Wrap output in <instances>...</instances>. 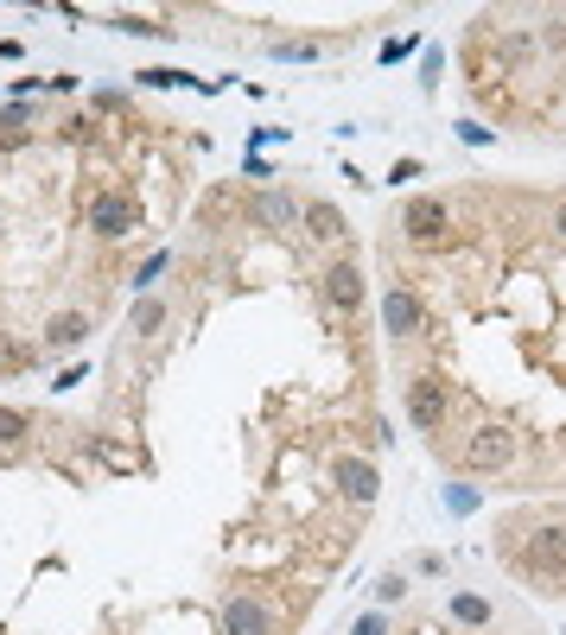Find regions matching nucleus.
Segmentation results:
<instances>
[{"label":"nucleus","mask_w":566,"mask_h":635,"mask_svg":"<svg viewBox=\"0 0 566 635\" xmlns=\"http://www.w3.org/2000/svg\"><path fill=\"white\" fill-rule=\"evenodd\" d=\"M332 483H337V496H344V502L369 508V502H376V489H382V470H376L369 457L337 452V457H332Z\"/></svg>","instance_id":"nucleus-4"},{"label":"nucleus","mask_w":566,"mask_h":635,"mask_svg":"<svg viewBox=\"0 0 566 635\" xmlns=\"http://www.w3.org/2000/svg\"><path fill=\"white\" fill-rule=\"evenodd\" d=\"M134 229H140L134 191H96V198H90V235H96V242H122Z\"/></svg>","instance_id":"nucleus-1"},{"label":"nucleus","mask_w":566,"mask_h":635,"mask_svg":"<svg viewBox=\"0 0 566 635\" xmlns=\"http://www.w3.org/2000/svg\"><path fill=\"white\" fill-rule=\"evenodd\" d=\"M166 318H172V305L159 299V293H140V299H134V311H128V330H134V337H159V330H166Z\"/></svg>","instance_id":"nucleus-12"},{"label":"nucleus","mask_w":566,"mask_h":635,"mask_svg":"<svg viewBox=\"0 0 566 635\" xmlns=\"http://www.w3.org/2000/svg\"><path fill=\"white\" fill-rule=\"evenodd\" d=\"M268 57H281V64H306V57H318V39H281V45H268Z\"/></svg>","instance_id":"nucleus-15"},{"label":"nucleus","mask_w":566,"mask_h":635,"mask_svg":"<svg viewBox=\"0 0 566 635\" xmlns=\"http://www.w3.org/2000/svg\"><path fill=\"white\" fill-rule=\"evenodd\" d=\"M20 362H32V350H13V343L0 350V369H20Z\"/></svg>","instance_id":"nucleus-20"},{"label":"nucleus","mask_w":566,"mask_h":635,"mask_svg":"<svg viewBox=\"0 0 566 635\" xmlns=\"http://www.w3.org/2000/svg\"><path fill=\"white\" fill-rule=\"evenodd\" d=\"M401 229H408L413 248H439L446 229H452V210H446V198H413L408 210H401Z\"/></svg>","instance_id":"nucleus-5"},{"label":"nucleus","mask_w":566,"mask_h":635,"mask_svg":"<svg viewBox=\"0 0 566 635\" xmlns=\"http://www.w3.org/2000/svg\"><path fill=\"white\" fill-rule=\"evenodd\" d=\"M350 635H395V623H388V610H363L350 623Z\"/></svg>","instance_id":"nucleus-17"},{"label":"nucleus","mask_w":566,"mask_h":635,"mask_svg":"<svg viewBox=\"0 0 566 635\" xmlns=\"http://www.w3.org/2000/svg\"><path fill=\"white\" fill-rule=\"evenodd\" d=\"M300 229H306L312 242H325V248H332V242H344V210H337V203H325V198H312L306 203V216H300Z\"/></svg>","instance_id":"nucleus-11"},{"label":"nucleus","mask_w":566,"mask_h":635,"mask_svg":"<svg viewBox=\"0 0 566 635\" xmlns=\"http://www.w3.org/2000/svg\"><path fill=\"white\" fill-rule=\"evenodd\" d=\"M452 623H459V629H490V597L459 591V597H452Z\"/></svg>","instance_id":"nucleus-14"},{"label":"nucleus","mask_w":566,"mask_h":635,"mask_svg":"<svg viewBox=\"0 0 566 635\" xmlns=\"http://www.w3.org/2000/svg\"><path fill=\"white\" fill-rule=\"evenodd\" d=\"M382 330L395 337V343H408V337H420V330H427V305H420V293H413V286H388Z\"/></svg>","instance_id":"nucleus-6"},{"label":"nucleus","mask_w":566,"mask_h":635,"mask_svg":"<svg viewBox=\"0 0 566 635\" xmlns=\"http://www.w3.org/2000/svg\"><path fill=\"white\" fill-rule=\"evenodd\" d=\"M554 235H560V242H566V198L554 203Z\"/></svg>","instance_id":"nucleus-21"},{"label":"nucleus","mask_w":566,"mask_h":635,"mask_svg":"<svg viewBox=\"0 0 566 635\" xmlns=\"http://www.w3.org/2000/svg\"><path fill=\"white\" fill-rule=\"evenodd\" d=\"M223 629H230V635H281V616L261 604V597L235 591L230 604H223Z\"/></svg>","instance_id":"nucleus-7"},{"label":"nucleus","mask_w":566,"mask_h":635,"mask_svg":"<svg viewBox=\"0 0 566 635\" xmlns=\"http://www.w3.org/2000/svg\"><path fill=\"white\" fill-rule=\"evenodd\" d=\"M446 413H452V394H446V381H439V375H413V381H408V420H413V426L439 438Z\"/></svg>","instance_id":"nucleus-3"},{"label":"nucleus","mask_w":566,"mask_h":635,"mask_svg":"<svg viewBox=\"0 0 566 635\" xmlns=\"http://www.w3.org/2000/svg\"><path fill=\"white\" fill-rule=\"evenodd\" d=\"M528 572H541V579H566V528H541L535 540H528V559H522Z\"/></svg>","instance_id":"nucleus-9"},{"label":"nucleus","mask_w":566,"mask_h":635,"mask_svg":"<svg viewBox=\"0 0 566 635\" xmlns=\"http://www.w3.org/2000/svg\"><path fill=\"white\" fill-rule=\"evenodd\" d=\"M255 216H261V229H274V235H286V229H300V216H306V203L293 198V191H261L255 198Z\"/></svg>","instance_id":"nucleus-10"},{"label":"nucleus","mask_w":566,"mask_h":635,"mask_svg":"<svg viewBox=\"0 0 566 635\" xmlns=\"http://www.w3.org/2000/svg\"><path fill=\"white\" fill-rule=\"evenodd\" d=\"M122 32H134V39H166V25L159 20H122Z\"/></svg>","instance_id":"nucleus-19"},{"label":"nucleus","mask_w":566,"mask_h":635,"mask_svg":"<svg viewBox=\"0 0 566 635\" xmlns=\"http://www.w3.org/2000/svg\"><path fill=\"white\" fill-rule=\"evenodd\" d=\"M510 457H515V432H510V426H478L471 438H464L459 464H464V470H478V477H484V470H503Z\"/></svg>","instance_id":"nucleus-2"},{"label":"nucleus","mask_w":566,"mask_h":635,"mask_svg":"<svg viewBox=\"0 0 566 635\" xmlns=\"http://www.w3.org/2000/svg\"><path fill=\"white\" fill-rule=\"evenodd\" d=\"M325 305H332L337 318H357V311H363V274H357V261H332V267H325Z\"/></svg>","instance_id":"nucleus-8"},{"label":"nucleus","mask_w":566,"mask_h":635,"mask_svg":"<svg viewBox=\"0 0 566 635\" xmlns=\"http://www.w3.org/2000/svg\"><path fill=\"white\" fill-rule=\"evenodd\" d=\"M376 597H382V604H401V597H408V579H401V572H382V579H376Z\"/></svg>","instance_id":"nucleus-18"},{"label":"nucleus","mask_w":566,"mask_h":635,"mask_svg":"<svg viewBox=\"0 0 566 635\" xmlns=\"http://www.w3.org/2000/svg\"><path fill=\"white\" fill-rule=\"evenodd\" d=\"M83 337H90V311H57L52 325H45V343H52V350H77Z\"/></svg>","instance_id":"nucleus-13"},{"label":"nucleus","mask_w":566,"mask_h":635,"mask_svg":"<svg viewBox=\"0 0 566 635\" xmlns=\"http://www.w3.org/2000/svg\"><path fill=\"white\" fill-rule=\"evenodd\" d=\"M27 413H13V406H0V445H20V438H27Z\"/></svg>","instance_id":"nucleus-16"}]
</instances>
